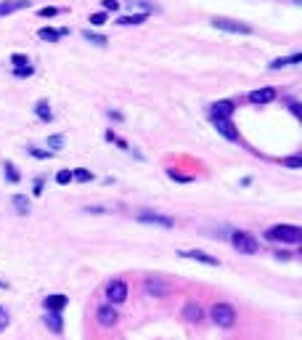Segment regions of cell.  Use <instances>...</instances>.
Wrapping results in <instances>:
<instances>
[{
    "label": "cell",
    "mask_w": 302,
    "mask_h": 340,
    "mask_svg": "<svg viewBox=\"0 0 302 340\" xmlns=\"http://www.w3.org/2000/svg\"><path fill=\"white\" fill-rule=\"evenodd\" d=\"M109 117H112L114 122H122V114H120V112H112V109H109Z\"/></svg>",
    "instance_id": "cell-38"
},
{
    "label": "cell",
    "mask_w": 302,
    "mask_h": 340,
    "mask_svg": "<svg viewBox=\"0 0 302 340\" xmlns=\"http://www.w3.org/2000/svg\"><path fill=\"white\" fill-rule=\"evenodd\" d=\"M35 114H37V117H40L43 122H51V120H53V109H51V104L45 101V98H43V101H37Z\"/></svg>",
    "instance_id": "cell-17"
},
{
    "label": "cell",
    "mask_w": 302,
    "mask_h": 340,
    "mask_svg": "<svg viewBox=\"0 0 302 340\" xmlns=\"http://www.w3.org/2000/svg\"><path fill=\"white\" fill-rule=\"evenodd\" d=\"M8 324H11V316H8V311H5L3 306H0V332L8 327Z\"/></svg>",
    "instance_id": "cell-30"
},
{
    "label": "cell",
    "mask_w": 302,
    "mask_h": 340,
    "mask_svg": "<svg viewBox=\"0 0 302 340\" xmlns=\"http://www.w3.org/2000/svg\"><path fill=\"white\" fill-rule=\"evenodd\" d=\"M72 181L88 183V181H93V173H90V170H85V168H77V170H72Z\"/></svg>",
    "instance_id": "cell-22"
},
{
    "label": "cell",
    "mask_w": 302,
    "mask_h": 340,
    "mask_svg": "<svg viewBox=\"0 0 302 340\" xmlns=\"http://www.w3.org/2000/svg\"><path fill=\"white\" fill-rule=\"evenodd\" d=\"M3 170H5V178H8L11 183H19V181H21V175H19V170L13 168V162H5Z\"/></svg>",
    "instance_id": "cell-23"
},
{
    "label": "cell",
    "mask_w": 302,
    "mask_h": 340,
    "mask_svg": "<svg viewBox=\"0 0 302 340\" xmlns=\"http://www.w3.org/2000/svg\"><path fill=\"white\" fill-rule=\"evenodd\" d=\"M90 24H93V27H101V24H106V11H98V13H93V16H90Z\"/></svg>",
    "instance_id": "cell-28"
},
{
    "label": "cell",
    "mask_w": 302,
    "mask_h": 340,
    "mask_svg": "<svg viewBox=\"0 0 302 340\" xmlns=\"http://www.w3.org/2000/svg\"><path fill=\"white\" fill-rule=\"evenodd\" d=\"M96 319H98V324L101 327H114V324L120 322V314H117V308L114 306H98L96 308Z\"/></svg>",
    "instance_id": "cell-6"
},
{
    "label": "cell",
    "mask_w": 302,
    "mask_h": 340,
    "mask_svg": "<svg viewBox=\"0 0 302 340\" xmlns=\"http://www.w3.org/2000/svg\"><path fill=\"white\" fill-rule=\"evenodd\" d=\"M143 290H146V295H154V298L167 295V284L162 282L159 276H149V279L143 282Z\"/></svg>",
    "instance_id": "cell-9"
},
{
    "label": "cell",
    "mask_w": 302,
    "mask_h": 340,
    "mask_svg": "<svg viewBox=\"0 0 302 340\" xmlns=\"http://www.w3.org/2000/svg\"><path fill=\"white\" fill-rule=\"evenodd\" d=\"M183 316L188 322H201V319H204V311H201L199 303H185L183 306Z\"/></svg>",
    "instance_id": "cell-16"
},
{
    "label": "cell",
    "mask_w": 302,
    "mask_h": 340,
    "mask_svg": "<svg viewBox=\"0 0 302 340\" xmlns=\"http://www.w3.org/2000/svg\"><path fill=\"white\" fill-rule=\"evenodd\" d=\"M289 109L294 112V117H300V114H302V112H300V104H297V101H289Z\"/></svg>",
    "instance_id": "cell-36"
},
{
    "label": "cell",
    "mask_w": 302,
    "mask_h": 340,
    "mask_svg": "<svg viewBox=\"0 0 302 340\" xmlns=\"http://www.w3.org/2000/svg\"><path fill=\"white\" fill-rule=\"evenodd\" d=\"M11 64H13V69H19V67H29V59L24 56V53H11Z\"/></svg>",
    "instance_id": "cell-24"
},
{
    "label": "cell",
    "mask_w": 302,
    "mask_h": 340,
    "mask_svg": "<svg viewBox=\"0 0 302 340\" xmlns=\"http://www.w3.org/2000/svg\"><path fill=\"white\" fill-rule=\"evenodd\" d=\"M292 64V59H276V61H270V69H281V67H289Z\"/></svg>",
    "instance_id": "cell-33"
},
{
    "label": "cell",
    "mask_w": 302,
    "mask_h": 340,
    "mask_svg": "<svg viewBox=\"0 0 302 340\" xmlns=\"http://www.w3.org/2000/svg\"><path fill=\"white\" fill-rule=\"evenodd\" d=\"M210 319L218 324V327L228 330V327H234V322H236V308L231 303H215L210 308Z\"/></svg>",
    "instance_id": "cell-2"
},
{
    "label": "cell",
    "mask_w": 302,
    "mask_h": 340,
    "mask_svg": "<svg viewBox=\"0 0 302 340\" xmlns=\"http://www.w3.org/2000/svg\"><path fill=\"white\" fill-rule=\"evenodd\" d=\"M43 322H45V327H48L53 335H61V332H64V319H61V314L45 311L43 314Z\"/></svg>",
    "instance_id": "cell-10"
},
{
    "label": "cell",
    "mask_w": 302,
    "mask_h": 340,
    "mask_svg": "<svg viewBox=\"0 0 302 340\" xmlns=\"http://www.w3.org/2000/svg\"><path fill=\"white\" fill-rule=\"evenodd\" d=\"M212 27L223 29V32H234V35H249L252 27L242 24V21H231V19H212Z\"/></svg>",
    "instance_id": "cell-5"
},
{
    "label": "cell",
    "mask_w": 302,
    "mask_h": 340,
    "mask_svg": "<svg viewBox=\"0 0 302 340\" xmlns=\"http://www.w3.org/2000/svg\"><path fill=\"white\" fill-rule=\"evenodd\" d=\"M66 306H69V298L66 295H48V298H45V311L61 314Z\"/></svg>",
    "instance_id": "cell-13"
},
{
    "label": "cell",
    "mask_w": 302,
    "mask_h": 340,
    "mask_svg": "<svg viewBox=\"0 0 302 340\" xmlns=\"http://www.w3.org/2000/svg\"><path fill=\"white\" fill-rule=\"evenodd\" d=\"M106 298H109V306H114V308H117L120 303H125L127 300V282L112 279L109 284H106Z\"/></svg>",
    "instance_id": "cell-4"
},
{
    "label": "cell",
    "mask_w": 302,
    "mask_h": 340,
    "mask_svg": "<svg viewBox=\"0 0 302 340\" xmlns=\"http://www.w3.org/2000/svg\"><path fill=\"white\" fill-rule=\"evenodd\" d=\"M37 37L40 40H48V43H56L59 40V29H51V27H43V29H37Z\"/></svg>",
    "instance_id": "cell-20"
},
{
    "label": "cell",
    "mask_w": 302,
    "mask_h": 340,
    "mask_svg": "<svg viewBox=\"0 0 302 340\" xmlns=\"http://www.w3.org/2000/svg\"><path fill=\"white\" fill-rule=\"evenodd\" d=\"M13 75L16 77H32L35 75V67L29 64V67H19V69H13Z\"/></svg>",
    "instance_id": "cell-29"
},
{
    "label": "cell",
    "mask_w": 302,
    "mask_h": 340,
    "mask_svg": "<svg viewBox=\"0 0 302 340\" xmlns=\"http://www.w3.org/2000/svg\"><path fill=\"white\" fill-rule=\"evenodd\" d=\"M286 168H302V157H286V160H281Z\"/></svg>",
    "instance_id": "cell-32"
},
{
    "label": "cell",
    "mask_w": 302,
    "mask_h": 340,
    "mask_svg": "<svg viewBox=\"0 0 302 340\" xmlns=\"http://www.w3.org/2000/svg\"><path fill=\"white\" fill-rule=\"evenodd\" d=\"M273 98H276V88H260V90H252L249 93L252 104H270Z\"/></svg>",
    "instance_id": "cell-14"
},
{
    "label": "cell",
    "mask_w": 302,
    "mask_h": 340,
    "mask_svg": "<svg viewBox=\"0 0 302 340\" xmlns=\"http://www.w3.org/2000/svg\"><path fill=\"white\" fill-rule=\"evenodd\" d=\"M104 3V11H117L120 8V0H101Z\"/></svg>",
    "instance_id": "cell-34"
},
{
    "label": "cell",
    "mask_w": 302,
    "mask_h": 340,
    "mask_svg": "<svg viewBox=\"0 0 302 340\" xmlns=\"http://www.w3.org/2000/svg\"><path fill=\"white\" fill-rule=\"evenodd\" d=\"M35 194H43V178L35 181Z\"/></svg>",
    "instance_id": "cell-37"
},
{
    "label": "cell",
    "mask_w": 302,
    "mask_h": 340,
    "mask_svg": "<svg viewBox=\"0 0 302 340\" xmlns=\"http://www.w3.org/2000/svg\"><path fill=\"white\" fill-rule=\"evenodd\" d=\"M141 223H151V226H162V229H173L175 221L170 215H159V213H138Z\"/></svg>",
    "instance_id": "cell-7"
},
{
    "label": "cell",
    "mask_w": 302,
    "mask_h": 340,
    "mask_svg": "<svg viewBox=\"0 0 302 340\" xmlns=\"http://www.w3.org/2000/svg\"><path fill=\"white\" fill-rule=\"evenodd\" d=\"M181 255L183 258H191V260H199V263H207V266H220V260L215 258V255H207L201 250H183Z\"/></svg>",
    "instance_id": "cell-11"
},
{
    "label": "cell",
    "mask_w": 302,
    "mask_h": 340,
    "mask_svg": "<svg viewBox=\"0 0 302 340\" xmlns=\"http://www.w3.org/2000/svg\"><path fill=\"white\" fill-rule=\"evenodd\" d=\"M21 8H29V0H5V3H0V16H8Z\"/></svg>",
    "instance_id": "cell-15"
},
{
    "label": "cell",
    "mask_w": 302,
    "mask_h": 340,
    "mask_svg": "<svg viewBox=\"0 0 302 340\" xmlns=\"http://www.w3.org/2000/svg\"><path fill=\"white\" fill-rule=\"evenodd\" d=\"M234 112H236L234 101H218V104H212V109H210L212 117H223V120H231V114H234Z\"/></svg>",
    "instance_id": "cell-12"
},
{
    "label": "cell",
    "mask_w": 302,
    "mask_h": 340,
    "mask_svg": "<svg viewBox=\"0 0 302 340\" xmlns=\"http://www.w3.org/2000/svg\"><path fill=\"white\" fill-rule=\"evenodd\" d=\"M48 146H51V149H61V146H64V136H51Z\"/></svg>",
    "instance_id": "cell-31"
},
{
    "label": "cell",
    "mask_w": 302,
    "mask_h": 340,
    "mask_svg": "<svg viewBox=\"0 0 302 340\" xmlns=\"http://www.w3.org/2000/svg\"><path fill=\"white\" fill-rule=\"evenodd\" d=\"M56 183H61V186L72 183V170H59V173H56Z\"/></svg>",
    "instance_id": "cell-26"
},
{
    "label": "cell",
    "mask_w": 302,
    "mask_h": 340,
    "mask_svg": "<svg viewBox=\"0 0 302 340\" xmlns=\"http://www.w3.org/2000/svg\"><path fill=\"white\" fill-rule=\"evenodd\" d=\"M231 242H234V247H236L239 253H244V255H254V253L260 250L257 239H254L252 234H246V231H234Z\"/></svg>",
    "instance_id": "cell-3"
},
{
    "label": "cell",
    "mask_w": 302,
    "mask_h": 340,
    "mask_svg": "<svg viewBox=\"0 0 302 340\" xmlns=\"http://www.w3.org/2000/svg\"><path fill=\"white\" fill-rule=\"evenodd\" d=\"M82 37H85V40H88V43H93V45H101V48H104V45L109 43L104 35H98V32H90V29H85V32H82Z\"/></svg>",
    "instance_id": "cell-21"
},
{
    "label": "cell",
    "mask_w": 302,
    "mask_h": 340,
    "mask_svg": "<svg viewBox=\"0 0 302 340\" xmlns=\"http://www.w3.org/2000/svg\"><path fill=\"white\" fill-rule=\"evenodd\" d=\"M27 152H29V154H32V157H37V160H48V157H51V154H53L51 149H48V152H45V149H35V146H29V149H27Z\"/></svg>",
    "instance_id": "cell-27"
},
{
    "label": "cell",
    "mask_w": 302,
    "mask_h": 340,
    "mask_svg": "<svg viewBox=\"0 0 302 340\" xmlns=\"http://www.w3.org/2000/svg\"><path fill=\"white\" fill-rule=\"evenodd\" d=\"M0 287H3V290H5V282H3V279H0Z\"/></svg>",
    "instance_id": "cell-39"
},
{
    "label": "cell",
    "mask_w": 302,
    "mask_h": 340,
    "mask_svg": "<svg viewBox=\"0 0 302 340\" xmlns=\"http://www.w3.org/2000/svg\"><path fill=\"white\" fill-rule=\"evenodd\" d=\"M11 202H13V207H16L19 215H27V213H29V199H27L24 194H16V197L11 199Z\"/></svg>",
    "instance_id": "cell-19"
},
{
    "label": "cell",
    "mask_w": 302,
    "mask_h": 340,
    "mask_svg": "<svg viewBox=\"0 0 302 340\" xmlns=\"http://www.w3.org/2000/svg\"><path fill=\"white\" fill-rule=\"evenodd\" d=\"M212 125L218 128V133L220 136H226L228 141H239V130H236V125L231 120H223V117H212Z\"/></svg>",
    "instance_id": "cell-8"
},
{
    "label": "cell",
    "mask_w": 302,
    "mask_h": 340,
    "mask_svg": "<svg viewBox=\"0 0 302 340\" xmlns=\"http://www.w3.org/2000/svg\"><path fill=\"white\" fill-rule=\"evenodd\" d=\"M149 19V13H130V16H120L117 24L122 27H130V24H143V21Z\"/></svg>",
    "instance_id": "cell-18"
},
{
    "label": "cell",
    "mask_w": 302,
    "mask_h": 340,
    "mask_svg": "<svg viewBox=\"0 0 302 340\" xmlns=\"http://www.w3.org/2000/svg\"><path fill=\"white\" fill-rule=\"evenodd\" d=\"M265 237L270 242H284V245H297L302 239V229L292 226V223H278V226H270L265 231Z\"/></svg>",
    "instance_id": "cell-1"
},
{
    "label": "cell",
    "mask_w": 302,
    "mask_h": 340,
    "mask_svg": "<svg viewBox=\"0 0 302 340\" xmlns=\"http://www.w3.org/2000/svg\"><path fill=\"white\" fill-rule=\"evenodd\" d=\"M167 175H170L173 181H178V183H191V181H193L191 175H183V173H178V170H173V168L167 170Z\"/></svg>",
    "instance_id": "cell-25"
},
{
    "label": "cell",
    "mask_w": 302,
    "mask_h": 340,
    "mask_svg": "<svg viewBox=\"0 0 302 340\" xmlns=\"http://www.w3.org/2000/svg\"><path fill=\"white\" fill-rule=\"evenodd\" d=\"M37 13H40L43 19H51V16H56V13H59V8H51V5H48V8H40Z\"/></svg>",
    "instance_id": "cell-35"
}]
</instances>
